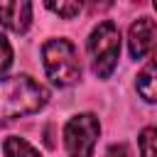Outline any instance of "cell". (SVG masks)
<instances>
[{"instance_id": "obj_1", "label": "cell", "mask_w": 157, "mask_h": 157, "mask_svg": "<svg viewBox=\"0 0 157 157\" xmlns=\"http://www.w3.org/2000/svg\"><path fill=\"white\" fill-rule=\"evenodd\" d=\"M49 101V91L27 74L0 76V123H10L39 113Z\"/></svg>"}, {"instance_id": "obj_2", "label": "cell", "mask_w": 157, "mask_h": 157, "mask_svg": "<svg viewBox=\"0 0 157 157\" xmlns=\"http://www.w3.org/2000/svg\"><path fill=\"white\" fill-rule=\"evenodd\" d=\"M42 64L49 76V81L59 88L74 86L81 78V64L78 52L69 39H47L42 44Z\"/></svg>"}, {"instance_id": "obj_3", "label": "cell", "mask_w": 157, "mask_h": 157, "mask_svg": "<svg viewBox=\"0 0 157 157\" xmlns=\"http://www.w3.org/2000/svg\"><path fill=\"white\" fill-rule=\"evenodd\" d=\"M88 56H91V69L98 78H108L115 66H118V54H120V29L115 22L103 20L93 32L88 34Z\"/></svg>"}, {"instance_id": "obj_4", "label": "cell", "mask_w": 157, "mask_h": 157, "mask_svg": "<svg viewBox=\"0 0 157 157\" xmlns=\"http://www.w3.org/2000/svg\"><path fill=\"white\" fill-rule=\"evenodd\" d=\"M98 135H101V123L93 113L74 115L64 125V147L69 157H91Z\"/></svg>"}, {"instance_id": "obj_5", "label": "cell", "mask_w": 157, "mask_h": 157, "mask_svg": "<svg viewBox=\"0 0 157 157\" xmlns=\"http://www.w3.org/2000/svg\"><path fill=\"white\" fill-rule=\"evenodd\" d=\"M0 25L15 34H25L32 25V0H0Z\"/></svg>"}, {"instance_id": "obj_6", "label": "cell", "mask_w": 157, "mask_h": 157, "mask_svg": "<svg viewBox=\"0 0 157 157\" xmlns=\"http://www.w3.org/2000/svg\"><path fill=\"white\" fill-rule=\"evenodd\" d=\"M155 37H157V25L150 17H140L130 25L128 32V49L132 59H142L152 47H155Z\"/></svg>"}, {"instance_id": "obj_7", "label": "cell", "mask_w": 157, "mask_h": 157, "mask_svg": "<svg viewBox=\"0 0 157 157\" xmlns=\"http://www.w3.org/2000/svg\"><path fill=\"white\" fill-rule=\"evenodd\" d=\"M135 88L140 93V98H145L147 103H157V44L152 47V56L150 61L142 66V71L137 74Z\"/></svg>"}, {"instance_id": "obj_8", "label": "cell", "mask_w": 157, "mask_h": 157, "mask_svg": "<svg viewBox=\"0 0 157 157\" xmlns=\"http://www.w3.org/2000/svg\"><path fill=\"white\" fill-rule=\"evenodd\" d=\"M2 150H5V157H42L25 137H7L2 142Z\"/></svg>"}, {"instance_id": "obj_9", "label": "cell", "mask_w": 157, "mask_h": 157, "mask_svg": "<svg viewBox=\"0 0 157 157\" xmlns=\"http://www.w3.org/2000/svg\"><path fill=\"white\" fill-rule=\"evenodd\" d=\"M44 5H47L54 15H59V17H64V20H71V17H76V15L81 12L83 0H44Z\"/></svg>"}, {"instance_id": "obj_10", "label": "cell", "mask_w": 157, "mask_h": 157, "mask_svg": "<svg viewBox=\"0 0 157 157\" xmlns=\"http://www.w3.org/2000/svg\"><path fill=\"white\" fill-rule=\"evenodd\" d=\"M140 145V157H157V125L145 128L137 137Z\"/></svg>"}, {"instance_id": "obj_11", "label": "cell", "mask_w": 157, "mask_h": 157, "mask_svg": "<svg viewBox=\"0 0 157 157\" xmlns=\"http://www.w3.org/2000/svg\"><path fill=\"white\" fill-rule=\"evenodd\" d=\"M10 64H12V47H10L7 37L0 34V76L10 69Z\"/></svg>"}, {"instance_id": "obj_12", "label": "cell", "mask_w": 157, "mask_h": 157, "mask_svg": "<svg viewBox=\"0 0 157 157\" xmlns=\"http://www.w3.org/2000/svg\"><path fill=\"white\" fill-rule=\"evenodd\" d=\"M125 155H128L125 145H113V147L105 152V157H125Z\"/></svg>"}, {"instance_id": "obj_13", "label": "cell", "mask_w": 157, "mask_h": 157, "mask_svg": "<svg viewBox=\"0 0 157 157\" xmlns=\"http://www.w3.org/2000/svg\"><path fill=\"white\" fill-rule=\"evenodd\" d=\"M152 5H155V10H157V0H152Z\"/></svg>"}]
</instances>
